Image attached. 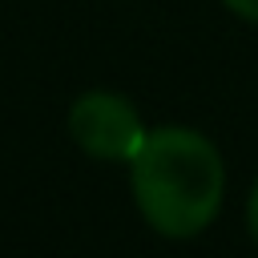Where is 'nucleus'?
Segmentation results:
<instances>
[{"label": "nucleus", "instance_id": "f257e3e1", "mask_svg": "<svg viewBox=\"0 0 258 258\" xmlns=\"http://www.w3.org/2000/svg\"><path fill=\"white\" fill-rule=\"evenodd\" d=\"M125 169L141 222L169 242L206 234L226 206L222 149L194 125H149Z\"/></svg>", "mask_w": 258, "mask_h": 258}, {"label": "nucleus", "instance_id": "f03ea898", "mask_svg": "<svg viewBox=\"0 0 258 258\" xmlns=\"http://www.w3.org/2000/svg\"><path fill=\"white\" fill-rule=\"evenodd\" d=\"M64 129H69V141L85 157L105 161V165H129L133 153L141 149L145 133H149L141 109L117 89H85V93H77L69 101Z\"/></svg>", "mask_w": 258, "mask_h": 258}, {"label": "nucleus", "instance_id": "7ed1b4c3", "mask_svg": "<svg viewBox=\"0 0 258 258\" xmlns=\"http://www.w3.org/2000/svg\"><path fill=\"white\" fill-rule=\"evenodd\" d=\"M222 8L234 12V16L246 20V24H258V0H222Z\"/></svg>", "mask_w": 258, "mask_h": 258}, {"label": "nucleus", "instance_id": "20e7f679", "mask_svg": "<svg viewBox=\"0 0 258 258\" xmlns=\"http://www.w3.org/2000/svg\"><path fill=\"white\" fill-rule=\"evenodd\" d=\"M246 230H250V238L258 246V177H254V185L246 194Z\"/></svg>", "mask_w": 258, "mask_h": 258}]
</instances>
